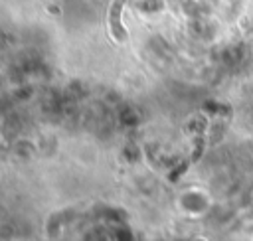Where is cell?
<instances>
[{
  "label": "cell",
  "instance_id": "6da1fadb",
  "mask_svg": "<svg viewBox=\"0 0 253 241\" xmlns=\"http://www.w3.org/2000/svg\"><path fill=\"white\" fill-rule=\"evenodd\" d=\"M123 6H125V0H113L111 6H109V14H107L109 30H111V34L115 36L117 41H125V40L128 38V32H126V30L123 28V24H121Z\"/></svg>",
  "mask_w": 253,
  "mask_h": 241
}]
</instances>
